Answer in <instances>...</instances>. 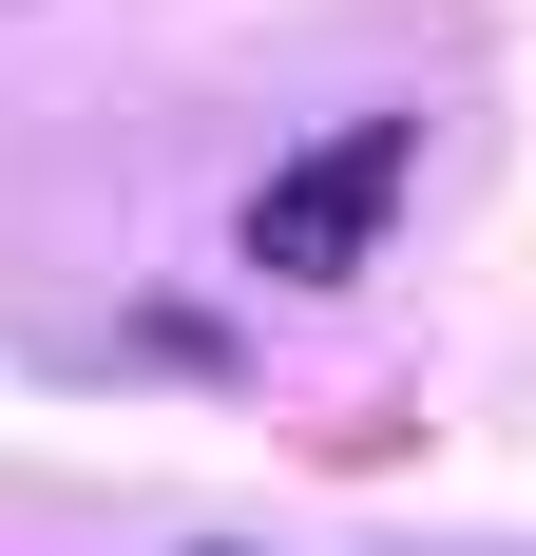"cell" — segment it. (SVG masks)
<instances>
[{"label":"cell","mask_w":536,"mask_h":556,"mask_svg":"<svg viewBox=\"0 0 536 556\" xmlns=\"http://www.w3.org/2000/svg\"><path fill=\"white\" fill-rule=\"evenodd\" d=\"M403 154H422L403 115H345L307 173H268V192H250V269H268V288H345V269L383 250V192H403Z\"/></svg>","instance_id":"6da1fadb"}]
</instances>
